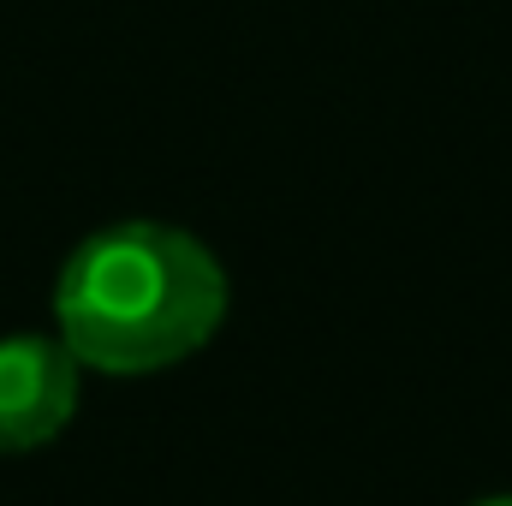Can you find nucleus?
<instances>
[{"label": "nucleus", "mask_w": 512, "mask_h": 506, "mask_svg": "<svg viewBox=\"0 0 512 506\" xmlns=\"http://www.w3.org/2000/svg\"><path fill=\"white\" fill-rule=\"evenodd\" d=\"M78 417V358L60 334L0 340V453H36Z\"/></svg>", "instance_id": "2"}, {"label": "nucleus", "mask_w": 512, "mask_h": 506, "mask_svg": "<svg viewBox=\"0 0 512 506\" xmlns=\"http://www.w3.org/2000/svg\"><path fill=\"white\" fill-rule=\"evenodd\" d=\"M233 286L221 256L167 221L90 233L54 280V328L78 370L155 376L197 358L227 322Z\"/></svg>", "instance_id": "1"}, {"label": "nucleus", "mask_w": 512, "mask_h": 506, "mask_svg": "<svg viewBox=\"0 0 512 506\" xmlns=\"http://www.w3.org/2000/svg\"><path fill=\"white\" fill-rule=\"evenodd\" d=\"M471 506H512V495H489V501H471Z\"/></svg>", "instance_id": "3"}]
</instances>
